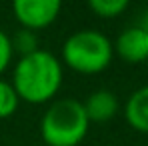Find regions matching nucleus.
Instances as JSON below:
<instances>
[{"label": "nucleus", "mask_w": 148, "mask_h": 146, "mask_svg": "<svg viewBox=\"0 0 148 146\" xmlns=\"http://www.w3.org/2000/svg\"><path fill=\"white\" fill-rule=\"evenodd\" d=\"M124 118L134 130L148 134V84L136 88L128 96L124 104Z\"/></svg>", "instance_id": "nucleus-7"}, {"label": "nucleus", "mask_w": 148, "mask_h": 146, "mask_svg": "<svg viewBox=\"0 0 148 146\" xmlns=\"http://www.w3.org/2000/svg\"><path fill=\"white\" fill-rule=\"evenodd\" d=\"M10 40H12L14 52H20V56L32 54L40 48L38 34H36V30H30V28H20L14 36H10Z\"/></svg>", "instance_id": "nucleus-9"}, {"label": "nucleus", "mask_w": 148, "mask_h": 146, "mask_svg": "<svg viewBox=\"0 0 148 146\" xmlns=\"http://www.w3.org/2000/svg\"><path fill=\"white\" fill-rule=\"evenodd\" d=\"M60 0H14L12 12L14 18L22 24V28L40 30L52 24L60 14Z\"/></svg>", "instance_id": "nucleus-4"}, {"label": "nucleus", "mask_w": 148, "mask_h": 146, "mask_svg": "<svg viewBox=\"0 0 148 146\" xmlns=\"http://www.w3.org/2000/svg\"><path fill=\"white\" fill-rule=\"evenodd\" d=\"M64 64L50 50L38 48L32 54L20 56L12 70V86L20 100L30 104H44L56 96L62 86Z\"/></svg>", "instance_id": "nucleus-1"}, {"label": "nucleus", "mask_w": 148, "mask_h": 146, "mask_svg": "<svg viewBox=\"0 0 148 146\" xmlns=\"http://www.w3.org/2000/svg\"><path fill=\"white\" fill-rule=\"evenodd\" d=\"M138 26H140V28H142V30H144V32L148 34V10L144 12V14H142V18H140V22H138Z\"/></svg>", "instance_id": "nucleus-12"}, {"label": "nucleus", "mask_w": 148, "mask_h": 146, "mask_svg": "<svg viewBox=\"0 0 148 146\" xmlns=\"http://www.w3.org/2000/svg\"><path fill=\"white\" fill-rule=\"evenodd\" d=\"M88 6L102 18H114L128 8V0H90Z\"/></svg>", "instance_id": "nucleus-10"}, {"label": "nucleus", "mask_w": 148, "mask_h": 146, "mask_svg": "<svg viewBox=\"0 0 148 146\" xmlns=\"http://www.w3.org/2000/svg\"><path fill=\"white\" fill-rule=\"evenodd\" d=\"M90 120L78 98L52 100L40 118V136L46 146H78L88 134Z\"/></svg>", "instance_id": "nucleus-2"}, {"label": "nucleus", "mask_w": 148, "mask_h": 146, "mask_svg": "<svg viewBox=\"0 0 148 146\" xmlns=\"http://www.w3.org/2000/svg\"><path fill=\"white\" fill-rule=\"evenodd\" d=\"M82 104L90 122H106L114 118V114L118 112V98L108 88L92 90Z\"/></svg>", "instance_id": "nucleus-6"}, {"label": "nucleus", "mask_w": 148, "mask_h": 146, "mask_svg": "<svg viewBox=\"0 0 148 146\" xmlns=\"http://www.w3.org/2000/svg\"><path fill=\"white\" fill-rule=\"evenodd\" d=\"M20 98L10 80L0 78V118H10L18 110Z\"/></svg>", "instance_id": "nucleus-8"}, {"label": "nucleus", "mask_w": 148, "mask_h": 146, "mask_svg": "<svg viewBox=\"0 0 148 146\" xmlns=\"http://www.w3.org/2000/svg\"><path fill=\"white\" fill-rule=\"evenodd\" d=\"M12 56H14V48H12L10 34L0 28V76L8 68V64L12 62Z\"/></svg>", "instance_id": "nucleus-11"}, {"label": "nucleus", "mask_w": 148, "mask_h": 146, "mask_svg": "<svg viewBox=\"0 0 148 146\" xmlns=\"http://www.w3.org/2000/svg\"><path fill=\"white\" fill-rule=\"evenodd\" d=\"M114 52L130 64L148 60V34L138 24L126 26L114 42Z\"/></svg>", "instance_id": "nucleus-5"}, {"label": "nucleus", "mask_w": 148, "mask_h": 146, "mask_svg": "<svg viewBox=\"0 0 148 146\" xmlns=\"http://www.w3.org/2000/svg\"><path fill=\"white\" fill-rule=\"evenodd\" d=\"M114 56L112 40L94 28L74 30L62 44V64L82 74H96L110 66Z\"/></svg>", "instance_id": "nucleus-3"}]
</instances>
